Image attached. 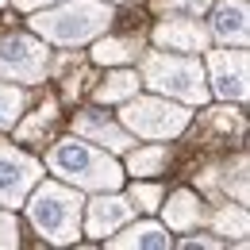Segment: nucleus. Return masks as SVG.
<instances>
[{
    "mask_svg": "<svg viewBox=\"0 0 250 250\" xmlns=\"http://www.w3.org/2000/svg\"><path fill=\"white\" fill-rule=\"evenodd\" d=\"M212 227H216V235H235V239H247V231H250L247 208H243V204H227V208H219L216 216H212Z\"/></svg>",
    "mask_w": 250,
    "mask_h": 250,
    "instance_id": "6ab92c4d",
    "label": "nucleus"
},
{
    "mask_svg": "<svg viewBox=\"0 0 250 250\" xmlns=\"http://www.w3.org/2000/svg\"><path fill=\"white\" fill-rule=\"evenodd\" d=\"M181 247H185V250H196V247H208V250H216V247H219V239H208V235H200V239H185Z\"/></svg>",
    "mask_w": 250,
    "mask_h": 250,
    "instance_id": "b1692460",
    "label": "nucleus"
},
{
    "mask_svg": "<svg viewBox=\"0 0 250 250\" xmlns=\"http://www.w3.org/2000/svg\"><path fill=\"white\" fill-rule=\"evenodd\" d=\"M162 185L154 181H135V185L127 188V200L135 204V212H158V204H162Z\"/></svg>",
    "mask_w": 250,
    "mask_h": 250,
    "instance_id": "aec40b11",
    "label": "nucleus"
},
{
    "mask_svg": "<svg viewBox=\"0 0 250 250\" xmlns=\"http://www.w3.org/2000/svg\"><path fill=\"white\" fill-rule=\"evenodd\" d=\"M139 81L158 96H169L177 104H204L208 100V77L204 65L192 54H177V50H146L139 58Z\"/></svg>",
    "mask_w": 250,
    "mask_h": 250,
    "instance_id": "20e7f679",
    "label": "nucleus"
},
{
    "mask_svg": "<svg viewBox=\"0 0 250 250\" xmlns=\"http://www.w3.org/2000/svg\"><path fill=\"white\" fill-rule=\"evenodd\" d=\"M131 216H135V204L127 200L120 188H108V192H96L93 200L81 208V227L93 239H108L112 231L127 227Z\"/></svg>",
    "mask_w": 250,
    "mask_h": 250,
    "instance_id": "1a4fd4ad",
    "label": "nucleus"
},
{
    "mask_svg": "<svg viewBox=\"0 0 250 250\" xmlns=\"http://www.w3.org/2000/svg\"><path fill=\"white\" fill-rule=\"evenodd\" d=\"M158 208H162V219H166V231H192V227H200V219H204V204H200V196L188 192V188L169 192V200L162 196Z\"/></svg>",
    "mask_w": 250,
    "mask_h": 250,
    "instance_id": "ddd939ff",
    "label": "nucleus"
},
{
    "mask_svg": "<svg viewBox=\"0 0 250 250\" xmlns=\"http://www.w3.org/2000/svg\"><path fill=\"white\" fill-rule=\"evenodd\" d=\"M42 177V162L0 143V208H20Z\"/></svg>",
    "mask_w": 250,
    "mask_h": 250,
    "instance_id": "6e6552de",
    "label": "nucleus"
},
{
    "mask_svg": "<svg viewBox=\"0 0 250 250\" xmlns=\"http://www.w3.org/2000/svg\"><path fill=\"white\" fill-rule=\"evenodd\" d=\"M169 162V146L166 143H150V146H139V150H127V173L135 177H154L166 169Z\"/></svg>",
    "mask_w": 250,
    "mask_h": 250,
    "instance_id": "2eb2a0df",
    "label": "nucleus"
},
{
    "mask_svg": "<svg viewBox=\"0 0 250 250\" xmlns=\"http://www.w3.org/2000/svg\"><path fill=\"white\" fill-rule=\"evenodd\" d=\"M12 247H20V223H16V216H8L0 208V250H12Z\"/></svg>",
    "mask_w": 250,
    "mask_h": 250,
    "instance_id": "5701e85b",
    "label": "nucleus"
},
{
    "mask_svg": "<svg viewBox=\"0 0 250 250\" xmlns=\"http://www.w3.org/2000/svg\"><path fill=\"white\" fill-rule=\"evenodd\" d=\"M16 8H23V12H35V8H46V4H58V0H12Z\"/></svg>",
    "mask_w": 250,
    "mask_h": 250,
    "instance_id": "393cba45",
    "label": "nucleus"
},
{
    "mask_svg": "<svg viewBox=\"0 0 250 250\" xmlns=\"http://www.w3.org/2000/svg\"><path fill=\"white\" fill-rule=\"evenodd\" d=\"M162 12H181V16H204L212 0H154Z\"/></svg>",
    "mask_w": 250,
    "mask_h": 250,
    "instance_id": "4be33fe9",
    "label": "nucleus"
},
{
    "mask_svg": "<svg viewBox=\"0 0 250 250\" xmlns=\"http://www.w3.org/2000/svg\"><path fill=\"white\" fill-rule=\"evenodd\" d=\"M139 73H131V69H120V73H108V81L96 89V100L100 104H124L127 96L139 93Z\"/></svg>",
    "mask_w": 250,
    "mask_h": 250,
    "instance_id": "dca6fc26",
    "label": "nucleus"
},
{
    "mask_svg": "<svg viewBox=\"0 0 250 250\" xmlns=\"http://www.w3.org/2000/svg\"><path fill=\"white\" fill-rule=\"evenodd\" d=\"M4 4H8V0H0V8H4Z\"/></svg>",
    "mask_w": 250,
    "mask_h": 250,
    "instance_id": "bb28decb",
    "label": "nucleus"
},
{
    "mask_svg": "<svg viewBox=\"0 0 250 250\" xmlns=\"http://www.w3.org/2000/svg\"><path fill=\"white\" fill-rule=\"evenodd\" d=\"M250 58H247V46H223V50H204V77L212 81L208 93H216L219 100H247L250 93Z\"/></svg>",
    "mask_w": 250,
    "mask_h": 250,
    "instance_id": "0eeeda50",
    "label": "nucleus"
},
{
    "mask_svg": "<svg viewBox=\"0 0 250 250\" xmlns=\"http://www.w3.org/2000/svg\"><path fill=\"white\" fill-rule=\"evenodd\" d=\"M108 4H124V0H108Z\"/></svg>",
    "mask_w": 250,
    "mask_h": 250,
    "instance_id": "a878e982",
    "label": "nucleus"
},
{
    "mask_svg": "<svg viewBox=\"0 0 250 250\" xmlns=\"http://www.w3.org/2000/svg\"><path fill=\"white\" fill-rule=\"evenodd\" d=\"M46 169L73 188H89V192H108V188L124 185V169L120 162L108 154L104 146L93 143H77V139H62L46 150Z\"/></svg>",
    "mask_w": 250,
    "mask_h": 250,
    "instance_id": "f03ea898",
    "label": "nucleus"
},
{
    "mask_svg": "<svg viewBox=\"0 0 250 250\" xmlns=\"http://www.w3.org/2000/svg\"><path fill=\"white\" fill-rule=\"evenodd\" d=\"M46 69H50L46 42H39L31 35H4L0 39V77L4 81L39 85V81H46Z\"/></svg>",
    "mask_w": 250,
    "mask_h": 250,
    "instance_id": "423d86ee",
    "label": "nucleus"
},
{
    "mask_svg": "<svg viewBox=\"0 0 250 250\" xmlns=\"http://www.w3.org/2000/svg\"><path fill=\"white\" fill-rule=\"evenodd\" d=\"M154 42L162 50H177V54H204L212 46V31L200 23V16L169 12V20L154 27Z\"/></svg>",
    "mask_w": 250,
    "mask_h": 250,
    "instance_id": "9d476101",
    "label": "nucleus"
},
{
    "mask_svg": "<svg viewBox=\"0 0 250 250\" xmlns=\"http://www.w3.org/2000/svg\"><path fill=\"white\" fill-rule=\"evenodd\" d=\"M73 131H77L85 143L104 146L108 154H127V150H131V131H127L124 124H116V120H108V112H100V108H85V112H77Z\"/></svg>",
    "mask_w": 250,
    "mask_h": 250,
    "instance_id": "9b49d317",
    "label": "nucleus"
},
{
    "mask_svg": "<svg viewBox=\"0 0 250 250\" xmlns=\"http://www.w3.org/2000/svg\"><path fill=\"white\" fill-rule=\"evenodd\" d=\"M108 247L112 250H166L169 247V235H166V223H154V219H146V223H131L124 235H108Z\"/></svg>",
    "mask_w": 250,
    "mask_h": 250,
    "instance_id": "4468645a",
    "label": "nucleus"
},
{
    "mask_svg": "<svg viewBox=\"0 0 250 250\" xmlns=\"http://www.w3.org/2000/svg\"><path fill=\"white\" fill-rule=\"evenodd\" d=\"M23 108H27V93L16 89V81H4V77H0V131L20 124Z\"/></svg>",
    "mask_w": 250,
    "mask_h": 250,
    "instance_id": "a211bd4d",
    "label": "nucleus"
},
{
    "mask_svg": "<svg viewBox=\"0 0 250 250\" xmlns=\"http://www.w3.org/2000/svg\"><path fill=\"white\" fill-rule=\"evenodd\" d=\"M112 23V4L108 0H58L46 8H35L31 31L42 42L54 46H81L108 31Z\"/></svg>",
    "mask_w": 250,
    "mask_h": 250,
    "instance_id": "f257e3e1",
    "label": "nucleus"
},
{
    "mask_svg": "<svg viewBox=\"0 0 250 250\" xmlns=\"http://www.w3.org/2000/svg\"><path fill=\"white\" fill-rule=\"evenodd\" d=\"M139 50H143L139 39H100L93 46V62H100V65L131 62V58H139Z\"/></svg>",
    "mask_w": 250,
    "mask_h": 250,
    "instance_id": "f3484780",
    "label": "nucleus"
},
{
    "mask_svg": "<svg viewBox=\"0 0 250 250\" xmlns=\"http://www.w3.org/2000/svg\"><path fill=\"white\" fill-rule=\"evenodd\" d=\"M216 16H212V39L223 46H247L250 42V12L247 0H212Z\"/></svg>",
    "mask_w": 250,
    "mask_h": 250,
    "instance_id": "f8f14e48",
    "label": "nucleus"
},
{
    "mask_svg": "<svg viewBox=\"0 0 250 250\" xmlns=\"http://www.w3.org/2000/svg\"><path fill=\"white\" fill-rule=\"evenodd\" d=\"M27 219L31 227L54 247H65V243H77L81 235V188L65 185V181H42L27 192Z\"/></svg>",
    "mask_w": 250,
    "mask_h": 250,
    "instance_id": "7ed1b4c3",
    "label": "nucleus"
},
{
    "mask_svg": "<svg viewBox=\"0 0 250 250\" xmlns=\"http://www.w3.org/2000/svg\"><path fill=\"white\" fill-rule=\"evenodd\" d=\"M192 120V112H188L185 104H177V100H169V96H127L124 100V112H120V124L131 131V135H139V139H173V135H181Z\"/></svg>",
    "mask_w": 250,
    "mask_h": 250,
    "instance_id": "39448f33",
    "label": "nucleus"
},
{
    "mask_svg": "<svg viewBox=\"0 0 250 250\" xmlns=\"http://www.w3.org/2000/svg\"><path fill=\"white\" fill-rule=\"evenodd\" d=\"M54 116H58V108H54V100H46V104L35 112L27 124H16V135H20L23 143H31V139H39V131H42V127L54 124Z\"/></svg>",
    "mask_w": 250,
    "mask_h": 250,
    "instance_id": "412c9836",
    "label": "nucleus"
}]
</instances>
